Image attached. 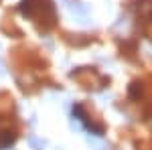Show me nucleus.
<instances>
[{
  "instance_id": "f03ea898",
  "label": "nucleus",
  "mask_w": 152,
  "mask_h": 150,
  "mask_svg": "<svg viewBox=\"0 0 152 150\" xmlns=\"http://www.w3.org/2000/svg\"><path fill=\"white\" fill-rule=\"evenodd\" d=\"M138 14L142 18H150L152 16V0H140L138 2Z\"/></svg>"
},
{
  "instance_id": "f257e3e1",
  "label": "nucleus",
  "mask_w": 152,
  "mask_h": 150,
  "mask_svg": "<svg viewBox=\"0 0 152 150\" xmlns=\"http://www.w3.org/2000/svg\"><path fill=\"white\" fill-rule=\"evenodd\" d=\"M67 8H69V12L75 14V16H87V14H89V8H87L83 2H79V0H71L69 4H67Z\"/></svg>"
},
{
  "instance_id": "7ed1b4c3",
  "label": "nucleus",
  "mask_w": 152,
  "mask_h": 150,
  "mask_svg": "<svg viewBox=\"0 0 152 150\" xmlns=\"http://www.w3.org/2000/svg\"><path fill=\"white\" fill-rule=\"evenodd\" d=\"M28 142H31V146H33L35 150H43L45 146H47V142H45V140H39L37 136H31V138H28Z\"/></svg>"
}]
</instances>
